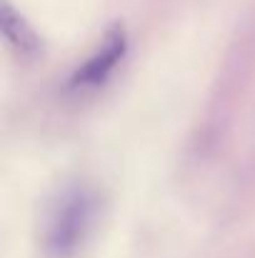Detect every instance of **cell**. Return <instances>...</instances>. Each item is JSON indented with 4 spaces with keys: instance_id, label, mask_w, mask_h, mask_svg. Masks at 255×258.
<instances>
[{
    "instance_id": "cell-2",
    "label": "cell",
    "mask_w": 255,
    "mask_h": 258,
    "mask_svg": "<svg viewBox=\"0 0 255 258\" xmlns=\"http://www.w3.org/2000/svg\"><path fill=\"white\" fill-rule=\"evenodd\" d=\"M125 53V38H123V30H113L105 40V45L100 48V53H95L83 68L75 73L73 78V86L75 88H93V86H100L110 71L120 63Z\"/></svg>"
},
{
    "instance_id": "cell-1",
    "label": "cell",
    "mask_w": 255,
    "mask_h": 258,
    "mask_svg": "<svg viewBox=\"0 0 255 258\" xmlns=\"http://www.w3.org/2000/svg\"><path fill=\"white\" fill-rule=\"evenodd\" d=\"M95 211L98 201L88 188H73L68 190L53 208L43 248L48 258H75L78 251L85 246L93 226H95Z\"/></svg>"
}]
</instances>
